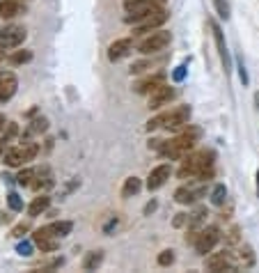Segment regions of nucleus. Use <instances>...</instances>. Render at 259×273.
Here are the masks:
<instances>
[{
	"instance_id": "33",
	"label": "nucleus",
	"mask_w": 259,
	"mask_h": 273,
	"mask_svg": "<svg viewBox=\"0 0 259 273\" xmlns=\"http://www.w3.org/2000/svg\"><path fill=\"white\" fill-rule=\"evenodd\" d=\"M28 230H30V225H28V223H21V225H16L14 232H12V234H14V237H23V234L28 232Z\"/></svg>"
},
{
	"instance_id": "1",
	"label": "nucleus",
	"mask_w": 259,
	"mask_h": 273,
	"mask_svg": "<svg viewBox=\"0 0 259 273\" xmlns=\"http://www.w3.org/2000/svg\"><path fill=\"white\" fill-rule=\"evenodd\" d=\"M177 174H179V179H199V181L209 179L214 174V152L202 149V152L186 156Z\"/></svg>"
},
{
	"instance_id": "7",
	"label": "nucleus",
	"mask_w": 259,
	"mask_h": 273,
	"mask_svg": "<svg viewBox=\"0 0 259 273\" xmlns=\"http://www.w3.org/2000/svg\"><path fill=\"white\" fill-rule=\"evenodd\" d=\"M28 37V30L23 25H7V28L0 30V46L3 49H16L21 46Z\"/></svg>"
},
{
	"instance_id": "20",
	"label": "nucleus",
	"mask_w": 259,
	"mask_h": 273,
	"mask_svg": "<svg viewBox=\"0 0 259 273\" xmlns=\"http://www.w3.org/2000/svg\"><path fill=\"white\" fill-rule=\"evenodd\" d=\"M103 264V250H92L83 259V271H96Z\"/></svg>"
},
{
	"instance_id": "15",
	"label": "nucleus",
	"mask_w": 259,
	"mask_h": 273,
	"mask_svg": "<svg viewBox=\"0 0 259 273\" xmlns=\"http://www.w3.org/2000/svg\"><path fill=\"white\" fill-rule=\"evenodd\" d=\"M16 87H19V80H16V76L12 71L0 74V104L10 101L16 95Z\"/></svg>"
},
{
	"instance_id": "34",
	"label": "nucleus",
	"mask_w": 259,
	"mask_h": 273,
	"mask_svg": "<svg viewBox=\"0 0 259 273\" xmlns=\"http://www.w3.org/2000/svg\"><path fill=\"white\" fill-rule=\"evenodd\" d=\"M188 225V214H177V218H175V228H181V225Z\"/></svg>"
},
{
	"instance_id": "36",
	"label": "nucleus",
	"mask_w": 259,
	"mask_h": 273,
	"mask_svg": "<svg viewBox=\"0 0 259 273\" xmlns=\"http://www.w3.org/2000/svg\"><path fill=\"white\" fill-rule=\"evenodd\" d=\"M19 253H21V255H30V246H28V244H21V246H19Z\"/></svg>"
},
{
	"instance_id": "23",
	"label": "nucleus",
	"mask_w": 259,
	"mask_h": 273,
	"mask_svg": "<svg viewBox=\"0 0 259 273\" xmlns=\"http://www.w3.org/2000/svg\"><path fill=\"white\" fill-rule=\"evenodd\" d=\"M53 184V181H50V174H48V170H39V172L35 174V181H32V189L35 191H46L48 189V186Z\"/></svg>"
},
{
	"instance_id": "25",
	"label": "nucleus",
	"mask_w": 259,
	"mask_h": 273,
	"mask_svg": "<svg viewBox=\"0 0 259 273\" xmlns=\"http://www.w3.org/2000/svg\"><path fill=\"white\" fill-rule=\"evenodd\" d=\"M239 262L243 264V268L254 264V255H252V248H250V246H241L239 248Z\"/></svg>"
},
{
	"instance_id": "32",
	"label": "nucleus",
	"mask_w": 259,
	"mask_h": 273,
	"mask_svg": "<svg viewBox=\"0 0 259 273\" xmlns=\"http://www.w3.org/2000/svg\"><path fill=\"white\" fill-rule=\"evenodd\" d=\"M117 223H120V218H117V216H115V218H110L108 223L103 225V234H110V232H113V228H117Z\"/></svg>"
},
{
	"instance_id": "41",
	"label": "nucleus",
	"mask_w": 259,
	"mask_h": 273,
	"mask_svg": "<svg viewBox=\"0 0 259 273\" xmlns=\"http://www.w3.org/2000/svg\"><path fill=\"white\" fill-rule=\"evenodd\" d=\"M257 189H259V172H257Z\"/></svg>"
},
{
	"instance_id": "12",
	"label": "nucleus",
	"mask_w": 259,
	"mask_h": 273,
	"mask_svg": "<svg viewBox=\"0 0 259 273\" xmlns=\"http://www.w3.org/2000/svg\"><path fill=\"white\" fill-rule=\"evenodd\" d=\"M168 80V76L163 74V71H159V74H151L147 76V78H142L140 83H135V95H151L156 87H161V85Z\"/></svg>"
},
{
	"instance_id": "38",
	"label": "nucleus",
	"mask_w": 259,
	"mask_h": 273,
	"mask_svg": "<svg viewBox=\"0 0 259 273\" xmlns=\"http://www.w3.org/2000/svg\"><path fill=\"white\" fill-rule=\"evenodd\" d=\"M5 126H7V119L5 115H0V131H5Z\"/></svg>"
},
{
	"instance_id": "11",
	"label": "nucleus",
	"mask_w": 259,
	"mask_h": 273,
	"mask_svg": "<svg viewBox=\"0 0 259 273\" xmlns=\"http://www.w3.org/2000/svg\"><path fill=\"white\" fill-rule=\"evenodd\" d=\"M131 51H133V39H129V37L117 39L108 46V60L110 62H120V60H124Z\"/></svg>"
},
{
	"instance_id": "28",
	"label": "nucleus",
	"mask_w": 259,
	"mask_h": 273,
	"mask_svg": "<svg viewBox=\"0 0 259 273\" xmlns=\"http://www.w3.org/2000/svg\"><path fill=\"white\" fill-rule=\"evenodd\" d=\"M225 200H227V189H225L223 184H218L214 189V193H211V202L220 207V204H225Z\"/></svg>"
},
{
	"instance_id": "31",
	"label": "nucleus",
	"mask_w": 259,
	"mask_h": 273,
	"mask_svg": "<svg viewBox=\"0 0 259 273\" xmlns=\"http://www.w3.org/2000/svg\"><path fill=\"white\" fill-rule=\"evenodd\" d=\"M7 200H10V207L14 209V211H21V209H23V202L19 200V195H16V193H12Z\"/></svg>"
},
{
	"instance_id": "2",
	"label": "nucleus",
	"mask_w": 259,
	"mask_h": 273,
	"mask_svg": "<svg viewBox=\"0 0 259 273\" xmlns=\"http://www.w3.org/2000/svg\"><path fill=\"white\" fill-rule=\"evenodd\" d=\"M197 138H199V129H195V126H190L188 129V126H186V131H181L179 135H175L172 140H165L159 154L165 156V159H170V161L186 159V156L193 152Z\"/></svg>"
},
{
	"instance_id": "39",
	"label": "nucleus",
	"mask_w": 259,
	"mask_h": 273,
	"mask_svg": "<svg viewBox=\"0 0 259 273\" xmlns=\"http://www.w3.org/2000/svg\"><path fill=\"white\" fill-rule=\"evenodd\" d=\"M5 147H7V143H3V140H0V156H5Z\"/></svg>"
},
{
	"instance_id": "17",
	"label": "nucleus",
	"mask_w": 259,
	"mask_h": 273,
	"mask_svg": "<svg viewBox=\"0 0 259 273\" xmlns=\"http://www.w3.org/2000/svg\"><path fill=\"white\" fill-rule=\"evenodd\" d=\"M21 3L19 0H0V19H14L21 14Z\"/></svg>"
},
{
	"instance_id": "10",
	"label": "nucleus",
	"mask_w": 259,
	"mask_h": 273,
	"mask_svg": "<svg viewBox=\"0 0 259 273\" xmlns=\"http://www.w3.org/2000/svg\"><path fill=\"white\" fill-rule=\"evenodd\" d=\"M204 266H206V271H234V268H232V255H229L227 250H223V253H211L209 257H206Z\"/></svg>"
},
{
	"instance_id": "6",
	"label": "nucleus",
	"mask_w": 259,
	"mask_h": 273,
	"mask_svg": "<svg viewBox=\"0 0 259 273\" xmlns=\"http://www.w3.org/2000/svg\"><path fill=\"white\" fill-rule=\"evenodd\" d=\"M220 241V230L214 228V225H209V228H202L197 234V241H195V250H197L199 255H206L211 253V250L216 248V244Z\"/></svg>"
},
{
	"instance_id": "30",
	"label": "nucleus",
	"mask_w": 259,
	"mask_h": 273,
	"mask_svg": "<svg viewBox=\"0 0 259 273\" xmlns=\"http://www.w3.org/2000/svg\"><path fill=\"white\" fill-rule=\"evenodd\" d=\"M175 262V250H163L159 255V264L161 266H170V264Z\"/></svg>"
},
{
	"instance_id": "21",
	"label": "nucleus",
	"mask_w": 259,
	"mask_h": 273,
	"mask_svg": "<svg viewBox=\"0 0 259 273\" xmlns=\"http://www.w3.org/2000/svg\"><path fill=\"white\" fill-rule=\"evenodd\" d=\"M140 189H142V181L138 177H129L122 186V198H133V195L140 193Z\"/></svg>"
},
{
	"instance_id": "18",
	"label": "nucleus",
	"mask_w": 259,
	"mask_h": 273,
	"mask_svg": "<svg viewBox=\"0 0 259 273\" xmlns=\"http://www.w3.org/2000/svg\"><path fill=\"white\" fill-rule=\"evenodd\" d=\"M48 204H50V198L46 193L37 195V198L30 202V207H28V214H30L32 218H35V216H41L46 209H48Z\"/></svg>"
},
{
	"instance_id": "37",
	"label": "nucleus",
	"mask_w": 259,
	"mask_h": 273,
	"mask_svg": "<svg viewBox=\"0 0 259 273\" xmlns=\"http://www.w3.org/2000/svg\"><path fill=\"white\" fill-rule=\"evenodd\" d=\"M154 209H156V200H151V202H149V204H147V207H145V214H151Z\"/></svg>"
},
{
	"instance_id": "26",
	"label": "nucleus",
	"mask_w": 259,
	"mask_h": 273,
	"mask_svg": "<svg viewBox=\"0 0 259 273\" xmlns=\"http://www.w3.org/2000/svg\"><path fill=\"white\" fill-rule=\"evenodd\" d=\"M204 216H206V209L204 207L195 209L193 214L188 216V228H199V225H202V220H204Z\"/></svg>"
},
{
	"instance_id": "22",
	"label": "nucleus",
	"mask_w": 259,
	"mask_h": 273,
	"mask_svg": "<svg viewBox=\"0 0 259 273\" xmlns=\"http://www.w3.org/2000/svg\"><path fill=\"white\" fill-rule=\"evenodd\" d=\"M46 228H48V232L53 234V237L62 239V237H67V234L71 232V228H74V225H71L69 220H55V223L46 225Z\"/></svg>"
},
{
	"instance_id": "27",
	"label": "nucleus",
	"mask_w": 259,
	"mask_h": 273,
	"mask_svg": "<svg viewBox=\"0 0 259 273\" xmlns=\"http://www.w3.org/2000/svg\"><path fill=\"white\" fill-rule=\"evenodd\" d=\"M30 60H32V51H16L10 58V62L12 65H25V62H30Z\"/></svg>"
},
{
	"instance_id": "8",
	"label": "nucleus",
	"mask_w": 259,
	"mask_h": 273,
	"mask_svg": "<svg viewBox=\"0 0 259 273\" xmlns=\"http://www.w3.org/2000/svg\"><path fill=\"white\" fill-rule=\"evenodd\" d=\"M165 21H168V12H165L163 7H159V10L149 12V14L140 21V23H135V35H140V32H149V30L163 25Z\"/></svg>"
},
{
	"instance_id": "9",
	"label": "nucleus",
	"mask_w": 259,
	"mask_h": 273,
	"mask_svg": "<svg viewBox=\"0 0 259 273\" xmlns=\"http://www.w3.org/2000/svg\"><path fill=\"white\" fill-rule=\"evenodd\" d=\"M175 87H170L168 83H163L161 87H156L154 92L149 95V108L151 110H159V108H163V106H168L170 101L175 99Z\"/></svg>"
},
{
	"instance_id": "14",
	"label": "nucleus",
	"mask_w": 259,
	"mask_h": 273,
	"mask_svg": "<svg viewBox=\"0 0 259 273\" xmlns=\"http://www.w3.org/2000/svg\"><path fill=\"white\" fill-rule=\"evenodd\" d=\"M32 241H35V246L41 253H53V250L58 248V237H53V234L48 232V228L37 230V232L32 234Z\"/></svg>"
},
{
	"instance_id": "29",
	"label": "nucleus",
	"mask_w": 259,
	"mask_h": 273,
	"mask_svg": "<svg viewBox=\"0 0 259 273\" xmlns=\"http://www.w3.org/2000/svg\"><path fill=\"white\" fill-rule=\"evenodd\" d=\"M46 126H48V122H46L44 117H39V119H35L30 124V129H28V133H44L46 131Z\"/></svg>"
},
{
	"instance_id": "40",
	"label": "nucleus",
	"mask_w": 259,
	"mask_h": 273,
	"mask_svg": "<svg viewBox=\"0 0 259 273\" xmlns=\"http://www.w3.org/2000/svg\"><path fill=\"white\" fill-rule=\"evenodd\" d=\"M5 51H7V49H3V46H0V62L5 60Z\"/></svg>"
},
{
	"instance_id": "16",
	"label": "nucleus",
	"mask_w": 259,
	"mask_h": 273,
	"mask_svg": "<svg viewBox=\"0 0 259 273\" xmlns=\"http://www.w3.org/2000/svg\"><path fill=\"white\" fill-rule=\"evenodd\" d=\"M202 193H204L202 189H190V186H181V189L175 193V200H177L179 204H193Z\"/></svg>"
},
{
	"instance_id": "13",
	"label": "nucleus",
	"mask_w": 259,
	"mask_h": 273,
	"mask_svg": "<svg viewBox=\"0 0 259 273\" xmlns=\"http://www.w3.org/2000/svg\"><path fill=\"white\" fill-rule=\"evenodd\" d=\"M170 174H172V168H170L168 163L156 165V168L149 172V177H147V189H149V191H159L161 186H163L165 181L170 179Z\"/></svg>"
},
{
	"instance_id": "5",
	"label": "nucleus",
	"mask_w": 259,
	"mask_h": 273,
	"mask_svg": "<svg viewBox=\"0 0 259 273\" xmlns=\"http://www.w3.org/2000/svg\"><path fill=\"white\" fill-rule=\"evenodd\" d=\"M172 41L168 30H151V35L145 37V39L138 44V51L142 55H154V53H161L163 49H168V44Z\"/></svg>"
},
{
	"instance_id": "24",
	"label": "nucleus",
	"mask_w": 259,
	"mask_h": 273,
	"mask_svg": "<svg viewBox=\"0 0 259 273\" xmlns=\"http://www.w3.org/2000/svg\"><path fill=\"white\" fill-rule=\"evenodd\" d=\"M35 170L32 168H23L19 174H16V184L19 186H32V181H35Z\"/></svg>"
},
{
	"instance_id": "19",
	"label": "nucleus",
	"mask_w": 259,
	"mask_h": 273,
	"mask_svg": "<svg viewBox=\"0 0 259 273\" xmlns=\"http://www.w3.org/2000/svg\"><path fill=\"white\" fill-rule=\"evenodd\" d=\"M211 30H214V37H216V46H218V53L220 58H223L225 67H229V53H227V46H225V39H223V32H220L218 23H214V21H209Z\"/></svg>"
},
{
	"instance_id": "35",
	"label": "nucleus",
	"mask_w": 259,
	"mask_h": 273,
	"mask_svg": "<svg viewBox=\"0 0 259 273\" xmlns=\"http://www.w3.org/2000/svg\"><path fill=\"white\" fill-rule=\"evenodd\" d=\"M236 234H239V230H236V228L232 230V232H229V237H227V239H229V244H236V241H239V237H236Z\"/></svg>"
},
{
	"instance_id": "3",
	"label": "nucleus",
	"mask_w": 259,
	"mask_h": 273,
	"mask_svg": "<svg viewBox=\"0 0 259 273\" xmlns=\"http://www.w3.org/2000/svg\"><path fill=\"white\" fill-rule=\"evenodd\" d=\"M188 119H190V108L181 106V108L175 110H168V113H161L159 117L149 119L147 122V131H154V129H168V131H184L188 126Z\"/></svg>"
},
{
	"instance_id": "4",
	"label": "nucleus",
	"mask_w": 259,
	"mask_h": 273,
	"mask_svg": "<svg viewBox=\"0 0 259 273\" xmlns=\"http://www.w3.org/2000/svg\"><path fill=\"white\" fill-rule=\"evenodd\" d=\"M37 152H39V145L37 143H23V145H19V147L7 149L5 163L10 165V168H21V165H25L28 161L35 159Z\"/></svg>"
}]
</instances>
